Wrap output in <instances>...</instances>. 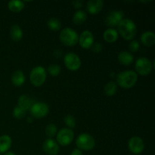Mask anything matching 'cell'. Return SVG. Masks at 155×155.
Masks as SVG:
<instances>
[{
    "instance_id": "obj_1",
    "label": "cell",
    "mask_w": 155,
    "mask_h": 155,
    "mask_svg": "<svg viewBox=\"0 0 155 155\" xmlns=\"http://www.w3.org/2000/svg\"><path fill=\"white\" fill-rule=\"evenodd\" d=\"M117 27L120 36L127 40L133 39L137 33L136 24L133 20L130 18H124L119 23Z\"/></svg>"
},
{
    "instance_id": "obj_2",
    "label": "cell",
    "mask_w": 155,
    "mask_h": 155,
    "mask_svg": "<svg viewBox=\"0 0 155 155\" xmlns=\"http://www.w3.org/2000/svg\"><path fill=\"white\" fill-rule=\"evenodd\" d=\"M138 80V74L136 71L128 70L119 73L117 75V84L124 89H130L134 86Z\"/></svg>"
},
{
    "instance_id": "obj_3",
    "label": "cell",
    "mask_w": 155,
    "mask_h": 155,
    "mask_svg": "<svg viewBox=\"0 0 155 155\" xmlns=\"http://www.w3.org/2000/svg\"><path fill=\"white\" fill-rule=\"evenodd\" d=\"M59 39L64 45L67 46H73L78 42L79 36L77 31L71 27L64 28L61 31Z\"/></svg>"
},
{
    "instance_id": "obj_4",
    "label": "cell",
    "mask_w": 155,
    "mask_h": 155,
    "mask_svg": "<svg viewBox=\"0 0 155 155\" xmlns=\"http://www.w3.org/2000/svg\"><path fill=\"white\" fill-rule=\"evenodd\" d=\"M46 71L42 66H36L32 69L30 74V80L34 86H41L46 80Z\"/></svg>"
},
{
    "instance_id": "obj_5",
    "label": "cell",
    "mask_w": 155,
    "mask_h": 155,
    "mask_svg": "<svg viewBox=\"0 0 155 155\" xmlns=\"http://www.w3.org/2000/svg\"><path fill=\"white\" fill-rule=\"evenodd\" d=\"M76 145L80 150L83 151H91L95 148V139L88 133H81L77 137Z\"/></svg>"
},
{
    "instance_id": "obj_6",
    "label": "cell",
    "mask_w": 155,
    "mask_h": 155,
    "mask_svg": "<svg viewBox=\"0 0 155 155\" xmlns=\"http://www.w3.org/2000/svg\"><path fill=\"white\" fill-rule=\"evenodd\" d=\"M153 67H154V63H152L151 60L146 57L139 58L135 63L136 73L142 76L149 74L152 71Z\"/></svg>"
},
{
    "instance_id": "obj_7",
    "label": "cell",
    "mask_w": 155,
    "mask_h": 155,
    "mask_svg": "<svg viewBox=\"0 0 155 155\" xmlns=\"http://www.w3.org/2000/svg\"><path fill=\"white\" fill-rule=\"evenodd\" d=\"M56 139L59 145L67 146L72 142L74 138V133L71 129L63 128L57 133Z\"/></svg>"
},
{
    "instance_id": "obj_8",
    "label": "cell",
    "mask_w": 155,
    "mask_h": 155,
    "mask_svg": "<svg viewBox=\"0 0 155 155\" xmlns=\"http://www.w3.org/2000/svg\"><path fill=\"white\" fill-rule=\"evenodd\" d=\"M64 63L67 68L71 71H77L81 66L80 57L74 52H68L64 58Z\"/></svg>"
},
{
    "instance_id": "obj_9",
    "label": "cell",
    "mask_w": 155,
    "mask_h": 155,
    "mask_svg": "<svg viewBox=\"0 0 155 155\" xmlns=\"http://www.w3.org/2000/svg\"><path fill=\"white\" fill-rule=\"evenodd\" d=\"M124 12L122 10H113L110 11L104 19L105 25L113 28V27L117 26L119 23L124 19Z\"/></svg>"
},
{
    "instance_id": "obj_10",
    "label": "cell",
    "mask_w": 155,
    "mask_h": 155,
    "mask_svg": "<svg viewBox=\"0 0 155 155\" xmlns=\"http://www.w3.org/2000/svg\"><path fill=\"white\" fill-rule=\"evenodd\" d=\"M49 111V107L45 102L33 103L30 109V114L35 118H42L46 116Z\"/></svg>"
},
{
    "instance_id": "obj_11",
    "label": "cell",
    "mask_w": 155,
    "mask_h": 155,
    "mask_svg": "<svg viewBox=\"0 0 155 155\" xmlns=\"http://www.w3.org/2000/svg\"><path fill=\"white\" fill-rule=\"evenodd\" d=\"M128 148L133 154H141L145 149V143H144L143 139L139 136H133L129 140Z\"/></svg>"
},
{
    "instance_id": "obj_12",
    "label": "cell",
    "mask_w": 155,
    "mask_h": 155,
    "mask_svg": "<svg viewBox=\"0 0 155 155\" xmlns=\"http://www.w3.org/2000/svg\"><path fill=\"white\" fill-rule=\"evenodd\" d=\"M42 149L48 155H57L60 151L58 143L52 139H47L44 141Z\"/></svg>"
},
{
    "instance_id": "obj_13",
    "label": "cell",
    "mask_w": 155,
    "mask_h": 155,
    "mask_svg": "<svg viewBox=\"0 0 155 155\" xmlns=\"http://www.w3.org/2000/svg\"><path fill=\"white\" fill-rule=\"evenodd\" d=\"M78 41L80 46L83 48H89L94 43V36L92 32L86 30L82 32L79 36Z\"/></svg>"
},
{
    "instance_id": "obj_14",
    "label": "cell",
    "mask_w": 155,
    "mask_h": 155,
    "mask_svg": "<svg viewBox=\"0 0 155 155\" xmlns=\"http://www.w3.org/2000/svg\"><path fill=\"white\" fill-rule=\"evenodd\" d=\"M103 6H104V2L102 0H89L86 3L87 11L92 15L99 13Z\"/></svg>"
},
{
    "instance_id": "obj_15",
    "label": "cell",
    "mask_w": 155,
    "mask_h": 155,
    "mask_svg": "<svg viewBox=\"0 0 155 155\" xmlns=\"http://www.w3.org/2000/svg\"><path fill=\"white\" fill-rule=\"evenodd\" d=\"M117 60L121 64L128 66V65H130L133 63V61H134V57L130 51H123L118 54Z\"/></svg>"
},
{
    "instance_id": "obj_16",
    "label": "cell",
    "mask_w": 155,
    "mask_h": 155,
    "mask_svg": "<svg viewBox=\"0 0 155 155\" xmlns=\"http://www.w3.org/2000/svg\"><path fill=\"white\" fill-rule=\"evenodd\" d=\"M141 42L146 46H152L155 43V34L152 31H145L141 35Z\"/></svg>"
},
{
    "instance_id": "obj_17",
    "label": "cell",
    "mask_w": 155,
    "mask_h": 155,
    "mask_svg": "<svg viewBox=\"0 0 155 155\" xmlns=\"http://www.w3.org/2000/svg\"><path fill=\"white\" fill-rule=\"evenodd\" d=\"M12 138L8 135L0 136V154L6 153L12 146Z\"/></svg>"
},
{
    "instance_id": "obj_18",
    "label": "cell",
    "mask_w": 155,
    "mask_h": 155,
    "mask_svg": "<svg viewBox=\"0 0 155 155\" xmlns=\"http://www.w3.org/2000/svg\"><path fill=\"white\" fill-rule=\"evenodd\" d=\"M33 103L32 99L27 95H21L19 98H18V107L22 108L26 112L27 110H30V107L33 105Z\"/></svg>"
},
{
    "instance_id": "obj_19",
    "label": "cell",
    "mask_w": 155,
    "mask_h": 155,
    "mask_svg": "<svg viewBox=\"0 0 155 155\" xmlns=\"http://www.w3.org/2000/svg\"><path fill=\"white\" fill-rule=\"evenodd\" d=\"M103 37L104 39L107 42L111 43L114 42L118 38V32L114 28H108L104 30L103 33Z\"/></svg>"
},
{
    "instance_id": "obj_20",
    "label": "cell",
    "mask_w": 155,
    "mask_h": 155,
    "mask_svg": "<svg viewBox=\"0 0 155 155\" xmlns=\"http://www.w3.org/2000/svg\"><path fill=\"white\" fill-rule=\"evenodd\" d=\"M12 81L15 86H22L25 82V75H24V72L20 70L15 71L12 75Z\"/></svg>"
},
{
    "instance_id": "obj_21",
    "label": "cell",
    "mask_w": 155,
    "mask_h": 155,
    "mask_svg": "<svg viewBox=\"0 0 155 155\" xmlns=\"http://www.w3.org/2000/svg\"><path fill=\"white\" fill-rule=\"evenodd\" d=\"M23 30L21 27L18 24H14L11 27L10 36L14 41H19L23 37Z\"/></svg>"
},
{
    "instance_id": "obj_22",
    "label": "cell",
    "mask_w": 155,
    "mask_h": 155,
    "mask_svg": "<svg viewBox=\"0 0 155 155\" xmlns=\"http://www.w3.org/2000/svg\"><path fill=\"white\" fill-rule=\"evenodd\" d=\"M25 6L24 2L20 0H12L8 3V7L12 12H19L22 10Z\"/></svg>"
},
{
    "instance_id": "obj_23",
    "label": "cell",
    "mask_w": 155,
    "mask_h": 155,
    "mask_svg": "<svg viewBox=\"0 0 155 155\" xmlns=\"http://www.w3.org/2000/svg\"><path fill=\"white\" fill-rule=\"evenodd\" d=\"M87 18V15L86 12L83 10H78L73 15V21L75 24L80 25L86 21Z\"/></svg>"
},
{
    "instance_id": "obj_24",
    "label": "cell",
    "mask_w": 155,
    "mask_h": 155,
    "mask_svg": "<svg viewBox=\"0 0 155 155\" xmlns=\"http://www.w3.org/2000/svg\"><path fill=\"white\" fill-rule=\"evenodd\" d=\"M117 90V84L114 81H110L104 86V93L108 96L115 95Z\"/></svg>"
},
{
    "instance_id": "obj_25",
    "label": "cell",
    "mask_w": 155,
    "mask_h": 155,
    "mask_svg": "<svg viewBox=\"0 0 155 155\" xmlns=\"http://www.w3.org/2000/svg\"><path fill=\"white\" fill-rule=\"evenodd\" d=\"M48 27L53 31H58L61 27V23L60 20L57 18H51L47 21Z\"/></svg>"
},
{
    "instance_id": "obj_26",
    "label": "cell",
    "mask_w": 155,
    "mask_h": 155,
    "mask_svg": "<svg viewBox=\"0 0 155 155\" xmlns=\"http://www.w3.org/2000/svg\"><path fill=\"white\" fill-rule=\"evenodd\" d=\"M57 133L58 129L55 124H50L45 127V133L48 137H49V139H51L52 137H54V136L57 134Z\"/></svg>"
},
{
    "instance_id": "obj_27",
    "label": "cell",
    "mask_w": 155,
    "mask_h": 155,
    "mask_svg": "<svg viewBox=\"0 0 155 155\" xmlns=\"http://www.w3.org/2000/svg\"><path fill=\"white\" fill-rule=\"evenodd\" d=\"M61 71V68L57 64H51L48 67V72L49 74L53 77H56V76L59 75Z\"/></svg>"
},
{
    "instance_id": "obj_28",
    "label": "cell",
    "mask_w": 155,
    "mask_h": 155,
    "mask_svg": "<svg viewBox=\"0 0 155 155\" xmlns=\"http://www.w3.org/2000/svg\"><path fill=\"white\" fill-rule=\"evenodd\" d=\"M64 122L65 123L67 126L69 127V129L74 128L76 126V120L74 116L71 114H67L64 117Z\"/></svg>"
},
{
    "instance_id": "obj_29",
    "label": "cell",
    "mask_w": 155,
    "mask_h": 155,
    "mask_svg": "<svg viewBox=\"0 0 155 155\" xmlns=\"http://www.w3.org/2000/svg\"><path fill=\"white\" fill-rule=\"evenodd\" d=\"M26 114V111L24 110H23L22 108H21L20 107L17 106L14 108L13 110V115L15 118L17 119H21V118L24 117Z\"/></svg>"
},
{
    "instance_id": "obj_30",
    "label": "cell",
    "mask_w": 155,
    "mask_h": 155,
    "mask_svg": "<svg viewBox=\"0 0 155 155\" xmlns=\"http://www.w3.org/2000/svg\"><path fill=\"white\" fill-rule=\"evenodd\" d=\"M139 46H140V45H139V42H138L137 40L131 41V42H130V44H129V48H130V51H133V52L137 51L138 50H139Z\"/></svg>"
},
{
    "instance_id": "obj_31",
    "label": "cell",
    "mask_w": 155,
    "mask_h": 155,
    "mask_svg": "<svg viewBox=\"0 0 155 155\" xmlns=\"http://www.w3.org/2000/svg\"><path fill=\"white\" fill-rule=\"evenodd\" d=\"M92 50L95 53H98L102 50L103 45L102 44L100 43V42H95V43H93V45H92Z\"/></svg>"
},
{
    "instance_id": "obj_32",
    "label": "cell",
    "mask_w": 155,
    "mask_h": 155,
    "mask_svg": "<svg viewBox=\"0 0 155 155\" xmlns=\"http://www.w3.org/2000/svg\"><path fill=\"white\" fill-rule=\"evenodd\" d=\"M72 3L76 8H80L83 5V2L82 0H75V1H73Z\"/></svg>"
},
{
    "instance_id": "obj_33",
    "label": "cell",
    "mask_w": 155,
    "mask_h": 155,
    "mask_svg": "<svg viewBox=\"0 0 155 155\" xmlns=\"http://www.w3.org/2000/svg\"><path fill=\"white\" fill-rule=\"evenodd\" d=\"M71 155H83V154L81 150L78 149V148H75V149L73 150Z\"/></svg>"
},
{
    "instance_id": "obj_34",
    "label": "cell",
    "mask_w": 155,
    "mask_h": 155,
    "mask_svg": "<svg viewBox=\"0 0 155 155\" xmlns=\"http://www.w3.org/2000/svg\"><path fill=\"white\" fill-rule=\"evenodd\" d=\"M62 54V51L61 49H56L54 51V55L55 56L56 58L61 57Z\"/></svg>"
},
{
    "instance_id": "obj_35",
    "label": "cell",
    "mask_w": 155,
    "mask_h": 155,
    "mask_svg": "<svg viewBox=\"0 0 155 155\" xmlns=\"http://www.w3.org/2000/svg\"><path fill=\"white\" fill-rule=\"evenodd\" d=\"M5 155H16L15 153L12 152V151H7L6 153H5Z\"/></svg>"
},
{
    "instance_id": "obj_36",
    "label": "cell",
    "mask_w": 155,
    "mask_h": 155,
    "mask_svg": "<svg viewBox=\"0 0 155 155\" xmlns=\"http://www.w3.org/2000/svg\"><path fill=\"white\" fill-rule=\"evenodd\" d=\"M27 122H29V123H32V122H33V118L30 117L27 118Z\"/></svg>"
},
{
    "instance_id": "obj_37",
    "label": "cell",
    "mask_w": 155,
    "mask_h": 155,
    "mask_svg": "<svg viewBox=\"0 0 155 155\" xmlns=\"http://www.w3.org/2000/svg\"><path fill=\"white\" fill-rule=\"evenodd\" d=\"M0 155H2V154H0Z\"/></svg>"
}]
</instances>
